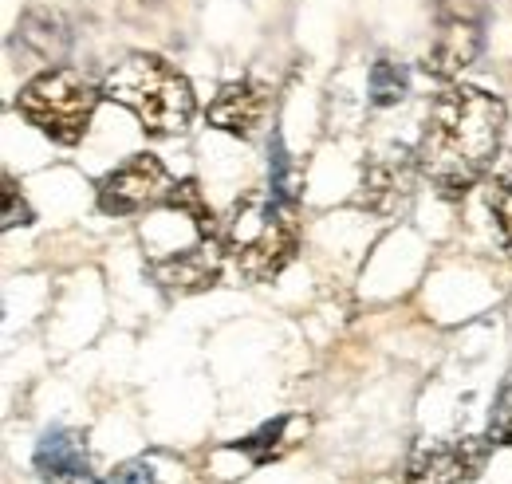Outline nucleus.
<instances>
[{
    "label": "nucleus",
    "instance_id": "obj_1",
    "mask_svg": "<svg viewBox=\"0 0 512 484\" xmlns=\"http://www.w3.org/2000/svg\"><path fill=\"white\" fill-rule=\"evenodd\" d=\"M505 134V103L481 87H446L422 122L418 170L446 197H461L485 178Z\"/></svg>",
    "mask_w": 512,
    "mask_h": 484
},
{
    "label": "nucleus",
    "instance_id": "obj_2",
    "mask_svg": "<svg viewBox=\"0 0 512 484\" xmlns=\"http://www.w3.org/2000/svg\"><path fill=\"white\" fill-rule=\"evenodd\" d=\"M221 241L245 280L264 284L288 268L300 244L296 205L284 189H249L221 221Z\"/></svg>",
    "mask_w": 512,
    "mask_h": 484
},
{
    "label": "nucleus",
    "instance_id": "obj_3",
    "mask_svg": "<svg viewBox=\"0 0 512 484\" xmlns=\"http://www.w3.org/2000/svg\"><path fill=\"white\" fill-rule=\"evenodd\" d=\"M103 95L127 107L138 126L154 138L182 134L197 111L190 79L174 63H166L162 56H146V52H134L123 63H115L111 75L103 79Z\"/></svg>",
    "mask_w": 512,
    "mask_h": 484
},
{
    "label": "nucleus",
    "instance_id": "obj_4",
    "mask_svg": "<svg viewBox=\"0 0 512 484\" xmlns=\"http://www.w3.org/2000/svg\"><path fill=\"white\" fill-rule=\"evenodd\" d=\"M95 107H99V91L71 67L40 71L20 87V99H16V111L24 115V122L60 146L83 142L87 126L95 119Z\"/></svg>",
    "mask_w": 512,
    "mask_h": 484
},
{
    "label": "nucleus",
    "instance_id": "obj_5",
    "mask_svg": "<svg viewBox=\"0 0 512 484\" xmlns=\"http://www.w3.org/2000/svg\"><path fill=\"white\" fill-rule=\"evenodd\" d=\"M170 174L154 154H130L123 166H115L103 182H99V209L107 217H134L146 209H158L170 197Z\"/></svg>",
    "mask_w": 512,
    "mask_h": 484
},
{
    "label": "nucleus",
    "instance_id": "obj_6",
    "mask_svg": "<svg viewBox=\"0 0 512 484\" xmlns=\"http://www.w3.org/2000/svg\"><path fill=\"white\" fill-rule=\"evenodd\" d=\"M489 437H453V441H426L414 449L406 484H473L489 461Z\"/></svg>",
    "mask_w": 512,
    "mask_h": 484
},
{
    "label": "nucleus",
    "instance_id": "obj_7",
    "mask_svg": "<svg viewBox=\"0 0 512 484\" xmlns=\"http://www.w3.org/2000/svg\"><path fill=\"white\" fill-rule=\"evenodd\" d=\"M221 260H225V241L221 237H201L182 252L154 256L150 276L174 296H193V292H205L221 280Z\"/></svg>",
    "mask_w": 512,
    "mask_h": 484
},
{
    "label": "nucleus",
    "instance_id": "obj_8",
    "mask_svg": "<svg viewBox=\"0 0 512 484\" xmlns=\"http://www.w3.org/2000/svg\"><path fill=\"white\" fill-rule=\"evenodd\" d=\"M268 107H272V91L256 79H237V83H225L217 91V99L209 103L205 119L213 122L217 130L233 134V138H253L256 130L268 119Z\"/></svg>",
    "mask_w": 512,
    "mask_h": 484
},
{
    "label": "nucleus",
    "instance_id": "obj_9",
    "mask_svg": "<svg viewBox=\"0 0 512 484\" xmlns=\"http://www.w3.org/2000/svg\"><path fill=\"white\" fill-rule=\"evenodd\" d=\"M477 52H481V24H477V16L446 12L438 20L434 40H430L426 71L438 75V79H453V75H461L469 63L477 60Z\"/></svg>",
    "mask_w": 512,
    "mask_h": 484
},
{
    "label": "nucleus",
    "instance_id": "obj_10",
    "mask_svg": "<svg viewBox=\"0 0 512 484\" xmlns=\"http://www.w3.org/2000/svg\"><path fill=\"white\" fill-rule=\"evenodd\" d=\"M36 473L48 484H75L87 477V437L79 429H52L36 449Z\"/></svg>",
    "mask_w": 512,
    "mask_h": 484
},
{
    "label": "nucleus",
    "instance_id": "obj_11",
    "mask_svg": "<svg viewBox=\"0 0 512 484\" xmlns=\"http://www.w3.org/2000/svg\"><path fill=\"white\" fill-rule=\"evenodd\" d=\"M16 32H20V36H16L20 48L40 63L64 60L67 44H71V28H67V20L60 8H32V12L20 20Z\"/></svg>",
    "mask_w": 512,
    "mask_h": 484
},
{
    "label": "nucleus",
    "instance_id": "obj_12",
    "mask_svg": "<svg viewBox=\"0 0 512 484\" xmlns=\"http://www.w3.org/2000/svg\"><path fill=\"white\" fill-rule=\"evenodd\" d=\"M410 197V170L402 162H371V170H363V205L375 213H394L402 201Z\"/></svg>",
    "mask_w": 512,
    "mask_h": 484
},
{
    "label": "nucleus",
    "instance_id": "obj_13",
    "mask_svg": "<svg viewBox=\"0 0 512 484\" xmlns=\"http://www.w3.org/2000/svg\"><path fill=\"white\" fill-rule=\"evenodd\" d=\"M485 205H489V217L497 225V237L505 248H512V162H505L493 182H489V193H485Z\"/></svg>",
    "mask_w": 512,
    "mask_h": 484
},
{
    "label": "nucleus",
    "instance_id": "obj_14",
    "mask_svg": "<svg viewBox=\"0 0 512 484\" xmlns=\"http://www.w3.org/2000/svg\"><path fill=\"white\" fill-rule=\"evenodd\" d=\"M284 429H288V418H276V422L260 425L253 437L237 441L233 449L249 453V457H253V465H268V461H272V457H280V449H284Z\"/></svg>",
    "mask_w": 512,
    "mask_h": 484
},
{
    "label": "nucleus",
    "instance_id": "obj_15",
    "mask_svg": "<svg viewBox=\"0 0 512 484\" xmlns=\"http://www.w3.org/2000/svg\"><path fill=\"white\" fill-rule=\"evenodd\" d=\"M402 95H406V71L398 63L379 60L371 67V99L379 107H390V103H402Z\"/></svg>",
    "mask_w": 512,
    "mask_h": 484
},
{
    "label": "nucleus",
    "instance_id": "obj_16",
    "mask_svg": "<svg viewBox=\"0 0 512 484\" xmlns=\"http://www.w3.org/2000/svg\"><path fill=\"white\" fill-rule=\"evenodd\" d=\"M16 225H32V209L20 193V185L4 178V229H16Z\"/></svg>",
    "mask_w": 512,
    "mask_h": 484
},
{
    "label": "nucleus",
    "instance_id": "obj_17",
    "mask_svg": "<svg viewBox=\"0 0 512 484\" xmlns=\"http://www.w3.org/2000/svg\"><path fill=\"white\" fill-rule=\"evenodd\" d=\"M103 484H158V477H154V469L146 461H127L111 477H103Z\"/></svg>",
    "mask_w": 512,
    "mask_h": 484
},
{
    "label": "nucleus",
    "instance_id": "obj_18",
    "mask_svg": "<svg viewBox=\"0 0 512 484\" xmlns=\"http://www.w3.org/2000/svg\"><path fill=\"white\" fill-rule=\"evenodd\" d=\"M489 441H493V445H509L512 449V390L501 398V406H497V418L489 425Z\"/></svg>",
    "mask_w": 512,
    "mask_h": 484
}]
</instances>
